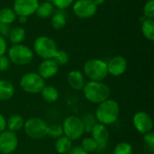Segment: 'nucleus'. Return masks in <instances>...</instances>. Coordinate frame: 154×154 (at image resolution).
<instances>
[{"label": "nucleus", "instance_id": "393cba45", "mask_svg": "<svg viewBox=\"0 0 154 154\" xmlns=\"http://www.w3.org/2000/svg\"><path fill=\"white\" fill-rule=\"evenodd\" d=\"M16 19V14L13 8L4 7L0 10V23L5 24H11Z\"/></svg>", "mask_w": 154, "mask_h": 154}, {"label": "nucleus", "instance_id": "e433bc0d", "mask_svg": "<svg viewBox=\"0 0 154 154\" xmlns=\"http://www.w3.org/2000/svg\"><path fill=\"white\" fill-rule=\"evenodd\" d=\"M67 154H88L86 152L81 146H72V148L69 151V152Z\"/></svg>", "mask_w": 154, "mask_h": 154}, {"label": "nucleus", "instance_id": "aec40b11", "mask_svg": "<svg viewBox=\"0 0 154 154\" xmlns=\"http://www.w3.org/2000/svg\"><path fill=\"white\" fill-rule=\"evenodd\" d=\"M25 30L22 26H15L10 29L8 38L12 44H20L25 39Z\"/></svg>", "mask_w": 154, "mask_h": 154}, {"label": "nucleus", "instance_id": "473e14b6", "mask_svg": "<svg viewBox=\"0 0 154 154\" xmlns=\"http://www.w3.org/2000/svg\"><path fill=\"white\" fill-rule=\"evenodd\" d=\"M75 2V0H51V4L54 7H57L59 10H64Z\"/></svg>", "mask_w": 154, "mask_h": 154}, {"label": "nucleus", "instance_id": "f704fd0d", "mask_svg": "<svg viewBox=\"0 0 154 154\" xmlns=\"http://www.w3.org/2000/svg\"><path fill=\"white\" fill-rule=\"evenodd\" d=\"M8 50V46H7V42L5 37L0 35V56L1 55H5L7 52Z\"/></svg>", "mask_w": 154, "mask_h": 154}, {"label": "nucleus", "instance_id": "bb28decb", "mask_svg": "<svg viewBox=\"0 0 154 154\" xmlns=\"http://www.w3.org/2000/svg\"><path fill=\"white\" fill-rule=\"evenodd\" d=\"M81 120H82V123L84 125L85 134H90L92 128L97 123V118L94 114H86L83 116Z\"/></svg>", "mask_w": 154, "mask_h": 154}, {"label": "nucleus", "instance_id": "6ab92c4d", "mask_svg": "<svg viewBox=\"0 0 154 154\" xmlns=\"http://www.w3.org/2000/svg\"><path fill=\"white\" fill-rule=\"evenodd\" d=\"M41 96L45 102L54 103L59 99L60 93L56 87L51 85H45V87L41 91Z\"/></svg>", "mask_w": 154, "mask_h": 154}, {"label": "nucleus", "instance_id": "7c9ffc66", "mask_svg": "<svg viewBox=\"0 0 154 154\" xmlns=\"http://www.w3.org/2000/svg\"><path fill=\"white\" fill-rule=\"evenodd\" d=\"M143 13L146 19H154V0H149L145 3Z\"/></svg>", "mask_w": 154, "mask_h": 154}, {"label": "nucleus", "instance_id": "ea45409f", "mask_svg": "<svg viewBox=\"0 0 154 154\" xmlns=\"http://www.w3.org/2000/svg\"><path fill=\"white\" fill-rule=\"evenodd\" d=\"M105 1L106 0H93V2L98 6V5H103L104 3H105Z\"/></svg>", "mask_w": 154, "mask_h": 154}, {"label": "nucleus", "instance_id": "b1692460", "mask_svg": "<svg viewBox=\"0 0 154 154\" xmlns=\"http://www.w3.org/2000/svg\"><path fill=\"white\" fill-rule=\"evenodd\" d=\"M142 32L143 36L152 42L154 40V20L153 19H145L142 22Z\"/></svg>", "mask_w": 154, "mask_h": 154}, {"label": "nucleus", "instance_id": "f257e3e1", "mask_svg": "<svg viewBox=\"0 0 154 154\" xmlns=\"http://www.w3.org/2000/svg\"><path fill=\"white\" fill-rule=\"evenodd\" d=\"M94 115L97 123L106 126L112 125L116 123L119 118L120 106L115 99L108 98L97 105Z\"/></svg>", "mask_w": 154, "mask_h": 154}, {"label": "nucleus", "instance_id": "dca6fc26", "mask_svg": "<svg viewBox=\"0 0 154 154\" xmlns=\"http://www.w3.org/2000/svg\"><path fill=\"white\" fill-rule=\"evenodd\" d=\"M67 82L76 91H81L86 84L84 74L79 70H70L67 75Z\"/></svg>", "mask_w": 154, "mask_h": 154}, {"label": "nucleus", "instance_id": "412c9836", "mask_svg": "<svg viewBox=\"0 0 154 154\" xmlns=\"http://www.w3.org/2000/svg\"><path fill=\"white\" fill-rule=\"evenodd\" d=\"M72 141L65 135H62L60 138L56 139L54 143L55 151L59 154H67L72 148Z\"/></svg>", "mask_w": 154, "mask_h": 154}, {"label": "nucleus", "instance_id": "4be33fe9", "mask_svg": "<svg viewBox=\"0 0 154 154\" xmlns=\"http://www.w3.org/2000/svg\"><path fill=\"white\" fill-rule=\"evenodd\" d=\"M67 23V18L66 14L63 12V10H59L54 11L53 14L51 15V26L55 30H60L64 28Z\"/></svg>", "mask_w": 154, "mask_h": 154}, {"label": "nucleus", "instance_id": "0eeeda50", "mask_svg": "<svg viewBox=\"0 0 154 154\" xmlns=\"http://www.w3.org/2000/svg\"><path fill=\"white\" fill-rule=\"evenodd\" d=\"M63 135L73 141H78L85 134L84 125L80 117L77 116H69L66 117L62 123Z\"/></svg>", "mask_w": 154, "mask_h": 154}, {"label": "nucleus", "instance_id": "a211bd4d", "mask_svg": "<svg viewBox=\"0 0 154 154\" xmlns=\"http://www.w3.org/2000/svg\"><path fill=\"white\" fill-rule=\"evenodd\" d=\"M24 122L25 121L21 115L18 114L12 115L11 116L8 117V119H6V128L11 132L16 133L23 128Z\"/></svg>", "mask_w": 154, "mask_h": 154}, {"label": "nucleus", "instance_id": "72a5a7b5", "mask_svg": "<svg viewBox=\"0 0 154 154\" xmlns=\"http://www.w3.org/2000/svg\"><path fill=\"white\" fill-rule=\"evenodd\" d=\"M10 60L7 56L5 55H1L0 56V71L5 72L9 69L10 68Z\"/></svg>", "mask_w": 154, "mask_h": 154}, {"label": "nucleus", "instance_id": "9d476101", "mask_svg": "<svg viewBox=\"0 0 154 154\" xmlns=\"http://www.w3.org/2000/svg\"><path fill=\"white\" fill-rule=\"evenodd\" d=\"M18 137L15 133L5 130L0 133V153L12 154L18 147Z\"/></svg>", "mask_w": 154, "mask_h": 154}, {"label": "nucleus", "instance_id": "9b49d317", "mask_svg": "<svg viewBox=\"0 0 154 154\" xmlns=\"http://www.w3.org/2000/svg\"><path fill=\"white\" fill-rule=\"evenodd\" d=\"M133 125L135 130L143 135L152 131L153 128L152 118L145 111H139L134 114L133 116Z\"/></svg>", "mask_w": 154, "mask_h": 154}, {"label": "nucleus", "instance_id": "4c0bfd02", "mask_svg": "<svg viewBox=\"0 0 154 154\" xmlns=\"http://www.w3.org/2000/svg\"><path fill=\"white\" fill-rule=\"evenodd\" d=\"M6 130V118L5 116L0 114V133Z\"/></svg>", "mask_w": 154, "mask_h": 154}, {"label": "nucleus", "instance_id": "f3484780", "mask_svg": "<svg viewBox=\"0 0 154 154\" xmlns=\"http://www.w3.org/2000/svg\"><path fill=\"white\" fill-rule=\"evenodd\" d=\"M14 86L7 79H0V101L11 99L14 95Z\"/></svg>", "mask_w": 154, "mask_h": 154}, {"label": "nucleus", "instance_id": "f8f14e48", "mask_svg": "<svg viewBox=\"0 0 154 154\" xmlns=\"http://www.w3.org/2000/svg\"><path fill=\"white\" fill-rule=\"evenodd\" d=\"M91 137L97 142V151L103 152L107 148L108 140H109V131L107 129V126L97 123L94 127L92 128L91 132Z\"/></svg>", "mask_w": 154, "mask_h": 154}, {"label": "nucleus", "instance_id": "58836bf2", "mask_svg": "<svg viewBox=\"0 0 154 154\" xmlns=\"http://www.w3.org/2000/svg\"><path fill=\"white\" fill-rule=\"evenodd\" d=\"M18 18H19V22L21 23H24L27 21V17H24V16H18Z\"/></svg>", "mask_w": 154, "mask_h": 154}, {"label": "nucleus", "instance_id": "423d86ee", "mask_svg": "<svg viewBox=\"0 0 154 154\" xmlns=\"http://www.w3.org/2000/svg\"><path fill=\"white\" fill-rule=\"evenodd\" d=\"M20 88L28 94H39L45 87V79H43L37 72H27L23 74L19 81Z\"/></svg>", "mask_w": 154, "mask_h": 154}, {"label": "nucleus", "instance_id": "7ed1b4c3", "mask_svg": "<svg viewBox=\"0 0 154 154\" xmlns=\"http://www.w3.org/2000/svg\"><path fill=\"white\" fill-rule=\"evenodd\" d=\"M84 75L91 81H104L107 77V64L101 59H90L83 67Z\"/></svg>", "mask_w": 154, "mask_h": 154}, {"label": "nucleus", "instance_id": "f03ea898", "mask_svg": "<svg viewBox=\"0 0 154 154\" xmlns=\"http://www.w3.org/2000/svg\"><path fill=\"white\" fill-rule=\"evenodd\" d=\"M85 98L95 105H98L105 100L110 98L111 88L103 81H91L86 82L83 89Z\"/></svg>", "mask_w": 154, "mask_h": 154}, {"label": "nucleus", "instance_id": "ddd939ff", "mask_svg": "<svg viewBox=\"0 0 154 154\" xmlns=\"http://www.w3.org/2000/svg\"><path fill=\"white\" fill-rule=\"evenodd\" d=\"M39 4V0H14L13 10L16 16L28 17L35 14Z\"/></svg>", "mask_w": 154, "mask_h": 154}, {"label": "nucleus", "instance_id": "2eb2a0df", "mask_svg": "<svg viewBox=\"0 0 154 154\" xmlns=\"http://www.w3.org/2000/svg\"><path fill=\"white\" fill-rule=\"evenodd\" d=\"M60 66L54 61L53 59L43 60L38 66V74L43 79H49L57 75Z\"/></svg>", "mask_w": 154, "mask_h": 154}, {"label": "nucleus", "instance_id": "c85d7f7f", "mask_svg": "<svg viewBox=\"0 0 154 154\" xmlns=\"http://www.w3.org/2000/svg\"><path fill=\"white\" fill-rule=\"evenodd\" d=\"M134 149L133 146L126 142H120L118 143L116 147L114 148L113 154H133Z\"/></svg>", "mask_w": 154, "mask_h": 154}, {"label": "nucleus", "instance_id": "2f4dec72", "mask_svg": "<svg viewBox=\"0 0 154 154\" xmlns=\"http://www.w3.org/2000/svg\"><path fill=\"white\" fill-rule=\"evenodd\" d=\"M143 143L147 149L151 152V153L154 152V133L152 131L143 134Z\"/></svg>", "mask_w": 154, "mask_h": 154}, {"label": "nucleus", "instance_id": "20e7f679", "mask_svg": "<svg viewBox=\"0 0 154 154\" xmlns=\"http://www.w3.org/2000/svg\"><path fill=\"white\" fill-rule=\"evenodd\" d=\"M7 54L10 62L18 66H24L30 64L34 57L33 51L30 47L22 43L13 44L7 50Z\"/></svg>", "mask_w": 154, "mask_h": 154}, {"label": "nucleus", "instance_id": "cd10ccee", "mask_svg": "<svg viewBox=\"0 0 154 154\" xmlns=\"http://www.w3.org/2000/svg\"><path fill=\"white\" fill-rule=\"evenodd\" d=\"M81 148L88 153H91V152H97V142L91 137V136H88V137H85L83 138L82 140V143H81Z\"/></svg>", "mask_w": 154, "mask_h": 154}, {"label": "nucleus", "instance_id": "c756f323", "mask_svg": "<svg viewBox=\"0 0 154 154\" xmlns=\"http://www.w3.org/2000/svg\"><path fill=\"white\" fill-rule=\"evenodd\" d=\"M52 59L59 66H64L69 62V56L67 51H65L63 50H58Z\"/></svg>", "mask_w": 154, "mask_h": 154}, {"label": "nucleus", "instance_id": "4468645a", "mask_svg": "<svg viewBox=\"0 0 154 154\" xmlns=\"http://www.w3.org/2000/svg\"><path fill=\"white\" fill-rule=\"evenodd\" d=\"M107 64V71L113 77L122 76L127 69V60L122 55H116L113 57Z\"/></svg>", "mask_w": 154, "mask_h": 154}, {"label": "nucleus", "instance_id": "6e6552de", "mask_svg": "<svg viewBox=\"0 0 154 154\" xmlns=\"http://www.w3.org/2000/svg\"><path fill=\"white\" fill-rule=\"evenodd\" d=\"M48 124L42 118L30 117L24 122L25 134L32 140H42L47 136Z\"/></svg>", "mask_w": 154, "mask_h": 154}, {"label": "nucleus", "instance_id": "c9c22d12", "mask_svg": "<svg viewBox=\"0 0 154 154\" xmlns=\"http://www.w3.org/2000/svg\"><path fill=\"white\" fill-rule=\"evenodd\" d=\"M10 32V25L0 23V35L3 37L8 36Z\"/></svg>", "mask_w": 154, "mask_h": 154}, {"label": "nucleus", "instance_id": "39448f33", "mask_svg": "<svg viewBox=\"0 0 154 154\" xmlns=\"http://www.w3.org/2000/svg\"><path fill=\"white\" fill-rule=\"evenodd\" d=\"M58 51L55 41L46 35L39 36L33 42V51L42 59H52Z\"/></svg>", "mask_w": 154, "mask_h": 154}, {"label": "nucleus", "instance_id": "a878e982", "mask_svg": "<svg viewBox=\"0 0 154 154\" xmlns=\"http://www.w3.org/2000/svg\"><path fill=\"white\" fill-rule=\"evenodd\" d=\"M63 135V129L62 125L60 124H51L48 125L47 126V136L51 139H58Z\"/></svg>", "mask_w": 154, "mask_h": 154}, {"label": "nucleus", "instance_id": "5701e85b", "mask_svg": "<svg viewBox=\"0 0 154 154\" xmlns=\"http://www.w3.org/2000/svg\"><path fill=\"white\" fill-rule=\"evenodd\" d=\"M54 13V5L51 2L45 1L42 4H39L35 14L40 18H48L51 16Z\"/></svg>", "mask_w": 154, "mask_h": 154}, {"label": "nucleus", "instance_id": "1a4fd4ad", "mask_svg": "<svg viewBox=\"0 0 154 154\" xmlns=\"http://www.w3.org/2000/svg\"><path fill=\"white\" fill-rule=\"evenodd\" d=\"M73 14L81 19L94 16L97 12V5L93 0H77L72 4Z\"/></svg>", "mask_w": 154, "mask_h": 154}]
</instances>
